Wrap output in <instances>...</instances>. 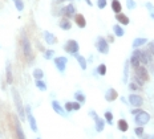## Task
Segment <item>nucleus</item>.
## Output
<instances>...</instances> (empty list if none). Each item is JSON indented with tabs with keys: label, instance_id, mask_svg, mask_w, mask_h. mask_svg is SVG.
<instances>
[{
	"label": "nucleus",
	"instance_id": "1",
	"mask_svg": "<svg viewBox=\"0 0 154 139\" xmlns=\"http://www.w3.org/2000/svg\"><path fill=\"white\" fill-rule=\"evenodd\" d=\"M134 69V81L136 82H138L140 85H144L145 82H147L149 81V72H147V69L145 68V65H142L141 64L140 66H137V68H133Z\"/></svg>",
	"mask_w": 154,
	"mask_h": 139
},
{
	"label": "nucleus",
	"instance_id": "2",
	"mask_svg": "<svg viewBox=\"0 0 154 139\" xmlns=\"http://www.w3.org/2000/svg\"><path fill=\"white\" fill-rule=\"evenodd\" d=\"M12 98H14V102L15 105H16V110H17V114H19V118H20V121L24 122L25 119V107L23 106V101H21V98H20V94L17 93V90L15 89V87H12Z\"/></svg>",
	"mask_w": 154,
	"mask_h": 139
},
{
	"label": "nucleus",
	"instance_id": "3",
	"mask_svg": "<svg viewBox=\"0 0 154 139\" xmlns=\"http://www.w3.org/2000/svg\"><path fill=\"white\" fill-rule=\"evenodd\" d=\"M21 48H23V54L25 56V58L31 62L32 58H33V54H32V45H31V41H29V38L27 37L24 32H23V35H21Z\"/></svg>",
	"mask_w": 154,
	"mask_h": 139
},
{
	"label": "nucleus",
	"instance_id": "4",
	"mask_svg": "<svg viewBox=\"0 0 154 139\" xmlns=\"http://www.w3.org/2000/svg\"><path fill=\"white\" fill-rule=\"evenodd\" d=\"M79 49H80V45L76 40H68V41L64 44V50L66 53H69V54L79 53Z\"/></svg>",
	"mask_w": 154,
	"mask_h": 139
},
{
	"label": "nucleus",
	"instance_id": "5",
	"mask_svg": "<svg viewBox=\"0 0 154 139\" xmlns=\"http://www.w3.org/2000/svg\"><path fill=\"white\" fill-rule=\"evenodd\" d=\"M96 48L100 53L108 54V53H109V42H108V40H105L104 37H98L96 41Z\"/></svg>",
	"mask_w": 154,
	"mask_h": 139
},
{
	"label": "nucleus",
	"instance_id": "6",
	"mask_svg": "<svg viewBox=\"0 0 154 139\" xmlns=\"http://www.w3.org/2000/svg\"><path fill=\"white\" fill-rule=\"evenodd\" d=\"M25 113H27V119H28V122H29V127H31V130L33 132H37L39 131L37 123H36V119H35L33 114L31 113V106H29V105L25 106Z\"/></svg>",
	"mask_w": 154,
	"mask_h": 139
},
{
	"label": "nucleus",
	"instance_id": "7",
	"mask_svg": "<svg viewBox=\"0 0 154 139\" xmlns=\"http://www.w3.org/2000/svg\"><path fill=\"white\" fill-rule=\"evenodd\" d=\"M149 121H150V115L147 114L146 111H144V110L141 111L140 114L134 115V122H136L138 126H145Z\"/></svg>",
	"mask_w": 154,
	"mask_h": 139
},
{
	"label": "nucleus",
	"instance_id": "8",
	"mask_svg": "<svg viewBox=\"0 0 154 139\" xmlns=\"http://www.w3.org/2000/svg\"><path fill=\"white\" fill-rule=\"evenodd\" d=\"M60 15H61L62 17H75L76 16V8L73 4H68V5H65V7L61 8L60 11Z\"/></svg>",
	"mask_w": 154,
	"mask_h": 139
},
{
	"label": "nucleus",
	"instance_id": "9",
	"mask_svg": "<svg viewBox=\"0 0 154 139\" xmlns=\"http://www.w3.org/2000/svg\"><path fill=\"white\" fill-rule=\"evenodd\" d=\"M89 114H90V117L94 119V122H96V131L97 132H101L104 130V127H105V122H104V119L100 118L98 115H97L93 110L89 111Z\"/></svg>",
	"mask_w": 154,
	"mask_h": 139
},
{
	"label": "nucleus",
	"instance_id": "10",
	"mask_svg": "<svg viewBox=\"0 0 154 139\" xmlns=\"http://www.w3.org/2000/svg\"><path fill=\"white\" fill-rule=\"evenodd\" d=\"M53 60H55V65L58 69V72H60V73H64L65 68H66V64H68V58L61 56V57H56V58H53Z\"/></svg>",
	"mask_w": 154,
	"mask_h": 139
},
{
	"label": "nucleus",
	"instance_id": "11",
	"mask_svg": "<svg viewBox=\"0 0 154 139\" xmlns=\"http://www.w3.org/2000/svg\"><path fill=\"white\" fill-rule=\"evenodd\" d=\"M129 103L132 105V106H134V107H140V106H142V103H144V99H142L141 95L130 94L129 95Z\"/></svg>",
	"mask_w": 154,
	"mask_h": 139
},
{
	"label": "nucleus",
	"instance_id": "12",
	"mask_svg": "<svg viewBox=\"0 0 154 139\" xmlns=\"http://www.w3.org/2000/svg\"><path fill=\"white\" fill-rule=\"evenodd\" d=\"M43 37H44L45 42L48 44V45H55L56 42H57V38L53 33H51L49 31H44L43 32Z\"/></svg>",
	"mask_w": 154,
	"mask_h": 139
},
{
	"label": "nucleus",
	"instance_id": "13",
	"mask_svg": "<svg viewBox=\"0 0 154 139\" xmlns=\"http://www.w3.org/2000/svg\"><path fill=\"white\" fill-rule=\"evenodd\" d=\"M15 129H16V136L17 139H27L25 138V134L23 131V127H21V123L19 119H15Z\"/></svg>",
	"mask_w": 154,
	"mask_h": 139
},
{
	"label": "nucleus",
	"instance_id": "14",
	"mask_svg": "<svg viewBox=\"0 0 154 139\" xmlns=\"http://www.w3.org/2000/svg\"><path fill=\"white\" fill-rule=\"evenodd\" d=\"M5 77H7V83L12 85V82H14V74H12V65H11V61H7V66H5Z\"/></svg>",
	"mask_w": 154,
	"mask_h": 139
},
{
	"label": "nucleus",
	"instance_id": "15",
	"mask_svg": "<svg viewBox=\"0 0 154 139\" xmlns=\"http://www.w3.org/2000/svg\"><path fill=\"white\" fill-rule=\"evenodd\" d=\"M75 23L79 28H85L86 27V20H85V17H84V15H81V13H76Z\"/></svg>",
	"mask_w": 154,
	"mask_h": 139
},
{
	"label": "nucleus",
	"instance_id": "16",
	"mask_svg": "<svg viewBox=\"0 0 154 139\" xmlns=\"http://www.w3.org/2000/svg\"><path fill=\"white\" fill-rule=\"evenodd\" d=\"M117 97H118V93H117L114 89H109V90L105 93V99L108 102H113L117 99Z\"/></svg>",
	"mask_w": 154,
	"mask_h": 139
},
{
	"label": "nucleus",
	"instance_id": "17",
	"mask_svg": "<svg viewBox=\"0 0 154 139\" xmlns=\"http://www.w3.org/2000/svg\"><path fill=\"white\" fill-rule=\"evenodd\" d=\"M58 25H60V28H61L62 31H69V29L72 28V23L69 21L68 17H61V20H60V23H58Z\"/></svg>",
	"mask_w": 154,
	"mask_h": 139
},
{
	"label": "nucleus",
	"instance_id": "18",
	"mask_svg": "<svg viewBox=\"0 0 154 139\" xmlns=\"http://www.w3.org/2000/svg\"><path fill=\"white\" fill-rule=\"evenodd\" d=\"M116 20L118 21L121 25H128V24L130 23L129 17H128L125 13H122V12H121V13H117V15H116Z\"/></svg>",
	"mask_w": 154,
	"mask_h": 139
},
{
	"label": "nucleus",
	"instance_id": "19",
	"mask_svg": "<svg viewBox=\"0 0 154 139\" xmlns=\"http://www.w3.org/2000/svg\"><path fill=\"white\" fill-rule=\"evenodd\" d=\"M147 42V38H145V37H138V38H136L133 41V48L134 49H138V48H141L142 45H145Z\"/></svg>",
	"mask_w": 154,
	"mask_h": 139
},
{
	"label": "nucleus",
	"instance_id": "20",
	"mask_svg": "<svg viewBox=\"0 0 154 139\" xmlns=\"http://www.w3.org/2000/svg\"><path fill=\"white\" fill-rule=\"evenodd\" d=\"M52 107H53V110H55L58 115H65L64 109H62V106L58 103L57 101H52Z\"/></svg>",
	"mask_w": 154,
	"mask_h": 139
},
{
	"label": "nucleus",
	"instance_id": "21",
	"mask_svg": "<svg viewBox=\"0 0 154 139\" xmlns=\"http://www.w3.org/2000/svg\"><path fill=\"white\" fill-rule=\"evenodd\" d=\"M112 9H113L114 13H121L122 11V5H121L120 0H112Z\"/></svg>",
	"mask_w": 154,
	"mask_h": 139
},
{
	"label": "nucleus",
	"instance_id": "22",
	"mask_svg": "<svg viewBox=\"0 0 154 139\" xmlns=\"http://www.w3.org/2000/svg\"><path fill=\"white\" fill-rule=\"evenodd\" d=\"M73 56H75V58L77 60V62L80 64L81 69H82V70H85V69H86V60H85V57H82V56L79 54V53H76V54H73Z\"/></svg>",
	"mask_w": 154,
	"mask_h": 139
},
{
	"label": "nucleus",
	"instance_id": "23",
	"mask_svg": "<svg viewBox=\"0 0 154 139\" xmlns=\"http://www.w3.org/2000/svg\"><path fill=\"white\" fill-rule=\"evenodd\" d=\"M113 32H114V35H116L117 37H122V36L125 35V31H123L122 27H120L118 24L113 25Z\"/></svg>",
	"mask_w": 154,
	"mask_h": 139
},
{
	"label": "nucleus",
	"instance_id": "24",
	"mask_svg": "<svg viewBox=\"0 0 154 139\" xmlns=\"http://www.w3.org/2000/svg\"><path fill=\"white\" fill-rule=\"evenodd\" d=\"M118 130H121L122 132L129 130V125H128V122L125 121V119H120V121H118Z\"/></svg>",
	"mask_w": 154,
	"mask_h": 139
},
{
	"label": "nucleus",
	"instance_id": "25",
	"mask_svg": "<svg viewBox=\"0 0 154 139\" xmlns=\"http://www.w3.org/2000/svg\"><path fill=\"white\" fill-rule=\"evenodd\" d=\"M129 62H130V65L133 66V68H137V66L141 65L140 58H138L136 54H132V57H130V61H129Z\"/></svg>",
	"mask_w": 154,
	"mask_h": 139
},
{
	"label": "nucleus",
	"instance_id": "26",
	"mask_svg": "<svg viewBox=\"0 0 154 139\" xmlns=\"http://www.w3.org/2000/svg\"><path fill=\"white\" fill-rule=\"evenodd\" d=\"M35 85H36V87H37L39 90H41V91L47 90V83H45L43 80H36L35 81Z\"/></svg>",
	"mask_w": 154,
	"mask_h": 139
},
{
	"label": "nucleus",
	"instance_id": "27",
	"mask_svg": "<svg viewBox=\"0 0 154 139\" xmlns=\"http://www.w3.org/2000/svg\"><path fill=\"white\" fill-rule=\"evenodd\" d=\"M141 86H142V85H140V83L136 82V81H132V82L129 83V89L130 90H133V91H140Z\"/></svg>",
	"mask_w": 154,
	"mask_h": 139
},
{
	"label": "nucleus",
	"instance_id": "28",
	"mask_svg": "<svg viewBox=\"0 0 154 139\" xmlns=\"http://www.w3.org/2000/svg\"><path fill=\"white\" fill-rule=\"evenodd\" d=\"M44 77V72L41 69H33V78L35 80H43Z\"/></svg>",
	"mask_w": 154,
	"mask_h": 139
},
{
	"label": "nucleus",
	"instance_id": "29",
	"mask_svg": "<svg viewBox=\"0 0 154 139\" xmlns=\"http://www.w3.org/2000/svg\"><path fill=\"white\" fill-rule=\"evenodd\" d=\"M15 4V7H16V9L19 11V12H21V11L24 9V1L23 0H12Z\"/></svg>",
	"mask_w": 154,
	"mask_h": 139
},
{
	"label": "nucleus",
	"instance_id": "30",
	"mask_svg": "<svg viewBox=\"0 0 154 139\" xmlns=\"http://www.w3.org/2000/svg\"><path fill=\"white\" fill-rule=\"evenodd\" d=\"M75 99L77 102H80V103H84L85 102V95L81 91H77V93H75Z\"/></svg>",
	"mask_w": 154,
	"mask_h": 139
},
{
	"label": "nucleus",
	"instance_id": "31",
	"mask_svg": "<svg viewBox=\"0 0 154 139\" xmlns=\"http://www.w3.org/2000/svg\"><path fill=\"white\" fill-rule=\"evenodd\" d=\"M97 73H98L100 76H105L106 74V65L105 64H100V65L97 66Z\"/></svg>",
	"mask_w": 154,
	"mask_h": 139
},
{
	"label": "nucleus",
	"instance_id": "32",
	"mask_svg": "<svg viewBox=\"0 0 154 139\" xmlns=\"http://www.w3.org/2000/svg\"><path fill=\"white\" fill-rule=\"evenodd\" d=\"M53 56H55V50H52V49L44 50V58H45V60H51Z\"/></svg>",
	"mask_w": 154,
	"mask_h": 139
},
{
	"label": "nucleus",
	"instance_id": "33",
	"mask_svg": "<svg viewBox=\"0 0 154 139\" xmlns=\"http://www.w3.org/2000/svg\"><path fill=\"white\" fill-rule=\"evenodd\" d=\"M105 121L108 122V123H109V125H112V123H113V114H112V113H110V111H106L105 113Z\"/></svg>",
	"mask_w": 154,
	"mask_h": 139
},
{
	"label": "nucleus",
	"instance_id": "34",
	"mask_svg": "<svg viewBox=\"0 0 154 139\" xmlns=\"http://www.w3.org/2000/svg\"><path fill=\"white\" fill-rule=\"evenodd\" d=\"M146 52L149 53V54H150L151 57H154V41H153V42H149V45H147Z\"/></svg>",
	"mask_w": 154,
	"mask_h": 139
},
{
	"label": "nucleus",
	"instance_id": "35",
	"mask_svg": "<svg viewBox=\"0 0 154 139\" xmlns=\"http://www.w3.org/2000/svg\"><path fill=\"white\" fill-rule=\"evenodd\" d=\"M134 132H136V135L137 136H144V126H138V127H136Z\"/></svg>",
	"mask_w": 154,
	"mask_h": 139
},
{
	"label": "nucleus",
	"instance_id": "36",
	"mask_svg": "<svg viewBox=\"0 0 154 139\" xmlns=\"http://www.w3.org/2000/svg\"><path fill=\"white\" fill-rule=\"evenodd\" d=\"M126 7L129 8V9H134V8L137 7V4H136L134 0H126Z\"/></svg>",
	"mask_w": 154,
	"mask_h": 139
},
{
	"label": "nucleus",
	"instance_id": "37",
	"mask_svg": "<svg viewBox=\"0 0 154 139\" xmlns=\"http://www.w3.org/2000/svg\"><path fill=\"white\" fill-rule=\"evenodd\" d=\"M129 64L130 62H126L125 64V70H123V82H128V72H129Z\"/></svg>",
	"mask_w": 154,
	"mask_h": 139
},
{
	"label": "nucleus",
	"instance_id": "38",
	"mask_svg": "<svg viewBox=\"0 0 154 139\" xmlns=\"http://www.w3.org/2000/svg\"><path fill=\"white\" fill-rule=\"evenodd\" d=\"M97 7L100 9H104L106 7V0H97Z\"/></svg>",
	"mask_w": 154,
	"mask_h": 139
},
{
	"label": "nucleus",
	"instance_id": "39",
	"mask_svg": "<svg viewBox=\"0 0 154 139\" xmlns=\"http://www.w3.org/2000/svg\"><path fill=\"white\" fill-rule=\"evenodd\" d=\"M65 110L73 111V102H66V103H65Z\"/></svg>",
	"mask_w": 154,
	"mask_h": 139
},
{
	"label": "nucleus",
	"instance_id": "40",
	"mask_svg": "<svg viewBox=\"0 0 154 139\" xmlns=\"http://www.w3.org/2000/svg\"><path fill=\"white\" fill-rule=\"evenodd\" d=\"M146 8H147V9H149V11H150V13H151V17L154 19V7H153V5H151L150 3H146Z\"/></svg>",
	"mask_w": 154,
	"mask_h": 139
},
{
	"label": "nucleus",
	"instance_id": "41",
	"mask_svg": "<svg viewBox=\"0 0 154 139\" xmlns=\"http://www.w3.org/2000/svg\"><path fill=\"white\" fill-rule=\"evenodd\" d=\"M80 107H81V103H80V102H73V110L75 111H77V110H80Z\"/></svg>",
	"mask_w": 154,
	"mask_h": 139
},
{
	"label": "nucleus",
	"instance_id": "42",
	"mask_svg": "<svg viewBox=\"0 0 154 139\" xmlns=\"http://www.w3.org/2000/svg\"><path fill=\"white\" fill-rule=\"evenodd\" d=\"M141 111H142V110H141L140 107H137V109H133V110H132V114H133V115H137V114H140Z\"/></svg>",
	"mask_w": 154,
	"mask_h": 139
},
{
	"label": "nucleus",
	"instance_id": "43",
	"mask_svg": "<svg viewBox=\"0 0 154 139\" xmlns=\"http://www.w3.org/2000/svg\"><path fill=\"white\" fill-rule=\"evenodd\" d=\"M65 1H72V0H56V4H62Z\"/></svg>",
	"mask_w": 154,
	"mask_h": 139
},
{
	"label": "nucleus",
	"instance_id": "44",
	"mask_svg": "<svg viewBox=\"0 0 154 139\" xmlns=\"http://www.w3.org/2000/svg\"><path fill=\"white\" fill-rule=\"evenodd\" d=\"M108 41H109V42H113L114 41V38H113V36H108Z\"/></svg>",
	"mask_w": 154,
	"mask_h": 139
},
{
	"label": "nucleus",
	"instance_id": "45",
	"mask_svg": "<svg viewBox=\"0 0 154 139\" xmlns=\"http://www.w3.org/2000/svg\"><path fill=\"white\" fill-rule=\"evenodd\" d=\"M85 1H86V4H88V5H89V7H92V5H93L92 0H85Z\"/></svg>",
	"mask_w": 154,
	"mask_h": 139
},
{
	"label": "nucleus",
	"instance_id": "46",
	"mask_svg": "<svg viewBox=\"0 0 154 139\" xmlns=\"http://www.w3.org/2000/svg\"><path fill=\"white\" fill-rule=\"evenodd\" d=\"M36 139H40V138H36Z\"/></svg>",
	"mask_w": 154,
	"mask_h": 139
}]
</instances>
